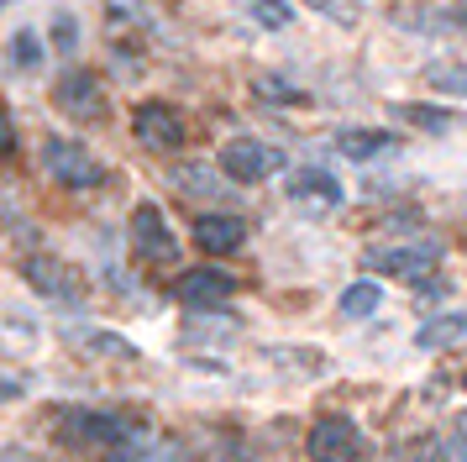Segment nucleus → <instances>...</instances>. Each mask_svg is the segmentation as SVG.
I'll return each instance as SVG.
<instances>
[{"label": "nucleus", "mask_w": 467, "mask_h": 462, "mask_svg": "<svg viewBox=\"0 0 467 462\" xmlns=\"http://www.w3.org/2000/svg\"><path fill=\"white\" fill-rule=\"evenodd\" d=\"M16 58H22V63H37V37H32V32H22V37H16Z\"/></svg>", "instance_id": "obj_21"}, {"label": "nucleus", "mask_w": 467, "mask_h": 462, "mask_svg": "<svg viewBox=\"0 0 467 462\" xmlns=\"http://www.w3.org/2000/svg\"><path fill=\"white\" fill-rule=\"evenodd\" d=\"M253 89H257V95H268V100H305V89H295V84L274 79V74H263V79H257Z\"/></svg>", "instance_id": "obj_16"}, {"label": "nucleus", "mask_w": 467, "mask_h": 462, "mask_svg": "<svg viewBox=\"0 0 467 462\" xmlns=\"http://www.w3.org/2000/svg\"><path fill=\"white\" fill-rule=\"evenodd\" d=\"M467 336V310L462 315H436V320H425L420 326V347H451V341H462Z\"/></svg>", "instance_id": "obj_12"}, {"label": "nucleus", "mask_w": 467, "mask_h": 462, "mask_svg": "<svg viewBox=\"0 0 467 462\" xmlns=\"http://www.w3.org/2000/svg\"><path fill=\"white\" fill-rule=\"evenodd\" d=\"M289 194L305 200V205H316V210H337L341 205V184L326 173V168H299L295 179H289Z\"/></svg>", "instance_id": "obj_10"}, {"label": "nucleus", "mask_w": 467, "mask_h": 462, "mask_svg": "<svg viewBox=\"0 0 467 462\" xmlns=\"http://www.w3.org/2000/svg\"><path fill=\"white\" fill-rule=\"evenodd\" d=\"M253 16L263 26H289V5L284 0H253Z\"/></svg>", "instance_id": "obj_17"}, {"label": "nucleus", "mask_w": 467, "mask_h": 462, "mask_svg": "<svg viewBox=\"0 0 467 462\" xmlns=\"http://www.w3.org/2000/svg\"><path fill=\"white\" fill-rule=\"evenodd\" d=\"M425 84H436L446 95H467V63H431L425 68Z\"/></svg>", "instance_id": "obj_15"}, {"label": "nucleus", "mask_w": 467, "mask_h": 462, "mask_svg": "<svg viewBox=\"0 0 467 462\" xmlns=\"http://www.w3.org/2000/svg\"><path fill=\"white\" fill-rule=\"evenodd\" d=\"M0 5H5V0H0Z\"/></svg>", "instance_id": "obj_25"}, {"label": "nucleus", "mask_w": 467, "mask_h": 462, "mask_svg": "<svg viewBox=\"0 0 467 462\" xmlns=\"http://www.w3.org/2000/svg\"><path fill=\"white\" fill-rule=\"evenodd\" d=\"M400 116L431 126V131H446V126H451V116H446V110H425V105H400Z\"/></svg>", "instance_id": "obj_18"}, {"label": "nucleus", "mask_w": 467, "mask_h": 462, "mask_svg": "<svg viewBox=\"0 0 467 462\" xmlns=\"http://www.w3.org/2000/svg\"><path fill=\"white\" fill-rule=\"evenodd\" d=\"M58 47H74V21H58Z\"/></svg>", "instance_id": "obj_23"}, {"label": "nucleus", "mask_w": 467, "mask_h": 462, "mask_svg": "<svg viewBox=\"0 0 467 462\" xmlns=\"http://www.w3.org/2000/svg\"><path fill=\"white\" fill-rule=\"evenodd\" d=\"M457 436L467 441V410H462V415H457Z\"/></svg>", "instance_id": "obj_24"}, {"label": "nucleus", "mask_w": 467, "mask_h": 462, "mask_svg": "<svg viewBox=\"0 0 467 462\" xmlns=\"http://www.w3.org/2000/svg\"><path fill=\"white\" fill-rule=\"evenodd\" d=\"M53 95L64 105V116H74V121H100V116H106V89H100V79L85 74V68H68Z\"/></svg>", "instance_id": "obj_4"}, {"label": "nucleus", "mask_w": 467, "mask_h": 462, "mask_svg": "<svg viewBox=\"0 0 467 462\" xmlns=\"http://www.w3.org/2000/svg\"><path fill=\"white\" fill-rule=\"evenodd\" d=\"M379 299H383L379 284H373V278H358L352 289L341 294V315H373L379 310Z\"/></svg>", "instance_id": "obj_14"}, {"label": "nucleus", "mask_w": 467, "mask_h": 462, "mask_svg": "<svg viewBox=\"0 0 467 462\" xmlns=\"http://www.w3.org/2000/svg\"><path fill=\"white\" fill-rule=\"evenodd\" d=\"M368 263L379 273H394V278H425V273L441 263V247L436 242H410V247H373Z\"/></svg>", "instance_id": "obj_5"}, {"label": "nucleus", "mask_w": 467, "mask_h": 462, "mask_svg": "<svg viewBox=\"0 0 467 462\" xmlns=\"http://www.w3.org/2000/svg\"><path fill=\"white\" fill-rule=\"evenodd\" d=\"M26 278H32V289L53 294V299H64V305L79 299V278H74V268H64L58 257H26Z\"/></svg>", "instance_id": "obj_8"}, {"label": "nucleus", "mask_w": 467, "mask_h": 462, "mask_svg": "<svg viewBox=\"0 0 467 462\" xmlns=\"http://www.w3.org/2000/svg\"><path fill=\"white\" fill-rule=\"evenodd\" d=\"M131 242H137V252H148L152 263H169L173 252H179V242H173V231H169V221H163L158 205L131 210Z\"/></svg>", "instance_id": "obj_7"}, {"label": "nucleus", "mask_w": 467, "mask_h": 462, "mask_svg": "<svg viewBox=\"0 0 467 462\" xmlns=\"http://www.w3.org/2000/svg\"><path fill=\"white\" fill-rule=\"evenodd\" d=\"M43 168L58 179L64 189H95L106 179V168L95 163V152L74 137H47L43 142Z\"/></svg>", "instance_id": "obj_1"}, {"label": "nucleus", "mask_w": 467, "mask_h": 462, "mask_svg": "<svg viewBox=\"0 0 467 462\" xmlns=\"http://www.w3.org/2000/svg\"><path fill=\"white\" fill-rule=\"evenodd\" d=\"M446 21H451V26H462V32H467V0H457V5L446 11Z\"/></svg>", "instance_id": "obj_22"}, {"label": "nucleus", "mask_w": 467, "mask_h": 462, "mask_svg": "<svg viewBox=\"0 0 467 462\" xmlns=\"http://www.w3.org/2000/svg\"><path fill=\"white\" fill-rule=\"evenodd\" d=\"M431 457H436V462H467V441H462V436L431 441Z\"/></svg>", "instance_id": "obj_19"}, {"label": "nucleus", "mask_w": 467, "mask_h": 462, "mask_svg": "<svg viewBox=\"0 0 467 462\" xmlns=\"http://www.w3.org/2000/svg\"><path fill=\"white\" fill-rule=\"evenodd\" d=\"M337 147L347 152V158H379V152L394 147V137H389V131H341Z\"/></svg>", "instance_id": "obj_13"}, {"label": "nucleus", "mask_w": 467, "mask_h": 462, "mask_svg": "<svg viewBox=\"0 0 467 462\" xmlns=\"http://www.w3.org/2000/svg\"><path fill=\"white\" fill-rule=\"evenodd\" d=\"M232 289H236L232 273H221V268H190V273H179V284H173V294L190 299V305H215Z\"/></svg>", "instance_id": "obj_9"}, {"label": "nucleus", "mask_w": 467, "mask_h": 462, "mask_svg": "<svg viewBox=\"0 0 467 462\" xmlns=\"http://www.w3.org/2000/svg\"><path fill=\"white\" fill-rule=\"evenodd\" d=\"M131 126H137V137L148 147H158V152H173V147L184 142V121H179V110L163 100H148L131 110Z\"/></svg>", "instance_id": "obj_6"}, {"label": "nucleus", "mask_w": 467, "mask_h": 462, "mask_svg": "<svg viewBox=\"0 0 467 462\" xmlns=\"http://www.w3.org/2000/svg\"><path fill=\"white\" fill-rule=\"evenodd\" d=\"M194 242L205 252H236L247 242V226H242L236 215H200V221H194Z\"/></svg>", "instance_id": "obj_11"}, {"label": "nucleus", "mask_w": 467, "mask_h": 462, "mask_svg": "<svg viewBox=\"0 0 467 462\" xmlns=\"http://www.w3.org/2000/svg\"><path fill=\"white\" fill-rule=\"evenodd\" d=\"M11 147H16V131H11V116L0 105V158H11Z\"/></svg>", "instance_id": "obj_20"}, {"label": "nucleus", "mask_w": 467, "mask_h": 462, "mask_svg": "<svg viewBox=\"0 0 467 462\" xmlns=\"http://www.w3.org/2000/svg\"><path fill=\"white\" fill-rule=\"evenodd\" d=\"M221 168H226V179H236V184H257V179H274L278 168H284V152L268 142H257V137H236L221 152Z\"/></svg>", "instance_id": "obj_2"}, {"label": "nucleus", "mask_w": 467, "mask_h": 462, "mask_svg": "<svg viewBox=\"0 0 467 462\" xmlns=\"http://www.w3.org/2000/svg\"><path fill=\"white\" fill-rule=\"evenodd\" d=\"M362 446V431L358 420L347 415H326L310 425V436H305V452H310V462H352Z\"/></svg>", "instance_id": "obj_3"}]
</instances>
